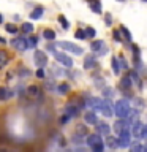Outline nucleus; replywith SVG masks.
Masks as SVG:
<instances>
[{"mask_svg": "<svg viewBox=\"0 0 147 152\" xmlns=\"http://www.w3.org/2000/svg\"><path fill=\"white\" fill-rule=\"evenodd\" d=\"M131 113V104L127 98H119L114 103V116H117L119 119H128Z\"/></svg>", "mask_w": 147, "mask_h": 152, "instance_id": "1", "label": "nucleus"}, {"mask_svg": "<svg viewBox=\"0 0 147 152\" xmlns=\"http://www.w3.org/2000/svg\"><path fill=\"white\" fill-rule=\"evenodd\" d=\"M84 106H85L84 100H71V102H68V103L65 104L63 111H65L66 116H70L71 119H73V117H78L79 116Z\"/></svg>", "mask_w": 147, "mask_h": 152, "instance_id": "2", "label": "nucleus"}, {"mask_svg": "<svg viewBox=\"0 0 147 152\" xmlns=\"http://www.w3.org/2000/svg\"><path fill=\"white\" fill-rule=\"evenodd\" d=\"M57 46L62 48L63 51L71 52V54H74V56H82V52H84L82 48L78 46L76 43H71V41H59V43H57Z\"/></svg>", "mask_w": 147, "mask_h": 152, "instance_id": "3", "label": "nucleus"}, {"mask_svg": "<svg viewBox=\"0 0 147 152\" xmlns=\"http://www.w3.org/2000/svg\"><path fill=\"white\" fill-rule=\"evenodd\" d=\"M54 59L59 62L62 66H66V68H71V66H73V59H71L68 54H65V52L55 51L54 52Z\"/></svg>", "mask_w": 147, "mask_h": 152, "instance_id": "4", "label": "nucleus"}, {"mask_svg": "<svg viewBox=\"0 0 147 152\" xmlns=\"http://www.w3.org/2000/svg\"><path fill=\"white\" fill-rule=\"evenodd\" d=\"M90 49H92L93 54H97V56H104L108 51V46L103 40H93L90 43Z\"/></svg>", "mask_w": 147, "mask_h": 152, "instance_id": "5", "label": "nucleus"}, {"mask_svg": "<svg viewBox=\"0 0 147 152\" xmlns=\"http://www.w3.org/2000/svg\"><path fill=\"white\" fill-rule=\"evenodd\" d=\"M11 46L14 48V49H17V51H27L28 48V40L25 37H17V38H14V40H11Z\"/></svg>", "mask_w": 147, "mask_h": 152, "instance_id": "6", "label": "nucleus"}, {"mask_svg": "<svg viewBox=\"0 0 147 152\" xmlns=\"http://www.w3.org/2000/svg\"><path fill=\"white\" fill-rule=\"evenodd\" d=\"M33 60H35V64H36L38 68H44V66L47 65V56H46V52L36 49L35 54H33Z\"/></svg>", "mask_w": 147, "mask_h": 152, "instance_id": "7", "label": "nucleus"}, {"mask_svg": "<svg viewBox=\"0 0 147 152\" xmlns=\"http://www.w3.org/2000/svg\"><path fill=\"white\" fill-rule=\"evenodd\" d=\"M100 113H101L104 117L114 116V104L111 103V100H109V98H103V103H101V109H100Z\"/></svg>", "mask_w": 147, "mask_h": 152, "instance_id": "8", "label": "nucleus"}, {"mask_svg": "<svg viewBox=\"0 0 147 152\" xmlns=\"http://www.w3.org/2000/svg\"><path fill=\"white\" fill-rule=\"evenodd\" d=\"M131 125H128V121L127 119H117V122L114 124V132L117 133V135H120L122 132H125V130H128Z\"/></svg>", "mask_w": 147, "mask_h": 152, "instance_id": "9", "label": "nucleus"}, {"mask_svg": "<svg viewBox=\"0 0 147 152\" xmlns=\"http://www.w3.org/2000/svg\"><path fill=\"white\" fill-rule=\"evenodd\" d=\"M142 124L141 121H135L131 124V127H130V130H131V136L133 138H136V140H139L141 138V130H142Z\"/></svg>", "mask_w": 147, "mask_h": 152, "instance_id": "10", "label": "nucleus"}, {"mask_svg": "<svg viewBox=\"0 0 147 152\" xmlns=\"http://www.w3.org/2000/svg\"><path fill=\"white\" fill-rule=\"evenodd\" d=\"M119 87H120V90H130L133 89V81L128 75H123L120 76V83H119Z\"/></svg>", "mask_w": 147, "mask_h": 152, "instance_id": "11", "label": "nucleus"}, {"mask_svg": "<svg viewBox=\"0 0 147 152\" xmlns=\"http://www.w3.org/2000/svg\"><path fill=\"white\" fill-rule=\"evenodd\" d=\"M84 121L85 124H89V125H97L98 124V116H97V111H87L84 114Z\"/></svg>", "mask_w": 147, "mask_h": 152, "instance_id": "12", "label": "nucleus"}, {"mask_svg": "<svg viewBox=\"0 0 147 152\" xmlns=\"http://www.w3.org/2000/svg\"><path fill=\"white\" fill-rule=\"evenodd\" d=\"M95 66H97V57H95V54L85 56V59H84V70H93Z\"/></svg>", "mask_w": 147, "mask_h": 152, "instance_id": "13", "label": "nucleus"}, {"mask_svg": "<svg viewBox=\"0 0 147 152\" xmlns=\"http://www.w3.org/2000/svg\"><path fill=\"white\" fill-rule=\"evenodd\" d=\"M101 103H103V98H98V97H92V98H89V102H87V104L92 108V111H98V113H100V109H101Z\"/></svg>", "mask_w": 147, "mask_h": 152, "instance_id": "14", "label": "nucleus"}, {"mask_svg": "<svg viewBox=\"0 0 147 152\" xmlns=\"http://www.w3.org/2000/svg\"><path fill=\"white\" fill-rule=\"evenodd\" d=\"M128 76L131 78V81H133V84H136L138 87H142V81H141V76H139V73L133 68V70H128Z\"/></svg>", "mask_w": 147, "mask_h": 152, "instance_id": "15", "label": "nucleus"}, {"mask_svg": "<svg viewBox=\"0 0 147 152\" xmlns=\"http://www.w3.org/2000/svg\"><path fill=\"white\" fill-rule=\"evenodd\" d=\"M97 133L108 136L109 133H111V127H109L106 122H98V124H97Z\"/></svg>", "mask_w": 147, "mask_h": 152, "instance_id": "16", "label": "nucleus"}, {"mask_svg": "<svg viewBox=\"0 0 147 152\" xmlns=\"http://www.w3.org/2000/svg\"><path fill=\"white\" fill-rule=\"evenodd\" d=\"M101 135L100 133H90V135H87V144L92 147L93 144H97V142H101Z\"/></svg>", "mask_w": 147, "mask_h": 152, "instance_id": "17", "label": "nucleus"}, {"mask_svg": "<svg viewBox=\"0 0 147 152\" xmlns=\"http://www.w3.org/2000/svg\"><path fill=\"white\" fill-rule=\"evenodd\" d=\"M119 30H120L122 37H123V40H125V41H128V43H133V35H131V32L128 30V28H127L125 26H122V24H120V27H119Z\"/></svg>", "mask_w": 147, "mask_h": 152, "instance_id": "18", "label": "nucleus"}, {"mask_svg": "<svg viewBox=\"0 0 147 152\" xmlns=\"http://www.w3.org/2000/svg\"><path fill=\"white\" fill-rule=\"evenodd\" d=\"M111 68H112V71H114V75H120L122 68H120V62H119V57L114 56L112 59H111Z\"/></svg>", "mask_w": 147, "mask_h": 152, "instance_id": "19", "label": "nucleus"}, {"mask_svg": "<svg viewBox=\"0 0 147 152\" xmlns=\"http://www.w3.org/2000/svg\"><path fill=\"white\" fill-rule=\"evenodd\" d=\"M27 94H28V97L38 98V97L41 95V89L38 87V86H28V89H27Z\"/></svg>", "mask_w": 147, "mask_h": 152, "instance_id": "20", "label": "nucleus"}, {"mask_svg": "<svg viewBox=\"0 0 147 152\" xmlns=\"http://www.w3.org/2000/svg\"><path fill=\"white\" fill-rule=\"evenodd\" d=\"M14 95V92H11V90H8L7 87H0V102H5V100L11 98Z\"/></svg>", "mask_w": 147, "mask_h": 152, "instance_id": "21", "label": "nucleus"}, {"mask_svg": "<svg viewBox=\"0 0 147 152\" xmlns=\"http://www.w3.org/2000/svg\"><path fill=\"white\" fill-rule=\"evenodd\" d=\"M109 149H117V136H112V135H108L106 136V142H104Z\"/></svg>", "mask_w": 147, "mask_h": 152, "instance_id": "22", "label": "nucleus"}, {"mask_svg": "<svg viewBox=\"0 0 147 152\" xmlns=\"http://www.w3.org/2000/svg\"><path fill=\"white\" fill-rule=\"evenodd\" d=\"M70 89H71V87H70L68 83H60L59 86H57L55 90H57V94H60V95H66V94L70 92Z\"/></svg>", "mask_w": 147, "mask_h": 152, "instance_id": "23", "label": "nucleus"}, {"mask_svg": "<svg viewBox=\"0 0 147 152\" xmlns=\"http://www.w3.org/2000/svg\"><path fill=\"white\" fill-rule=\"evenodd\" d=\"M43 38L47 41H54L55 40V32L51 30V28H44V30H43Z\"/></svg>", "mask_w": 147, "mask_h": 152, "instance_id": "24", "label": "nucleus"}, {"mask_svg": "<svg viewBox=\"0 0 147 152\" xmlns=\"http://www.w3.org/2000/svg\"><path fill=\"white\" fill-rule=\"evenodd\" d=\"M76 135H79V136H87L89 135V128L82 125V124H79V125H76V130H74Z\"/></svg>", "mask_w": 147, "mask_h": 152, "instance_id": "25", "label": "nucleus"}, {"mask_svg": "<svg viewBox=\"0 0 147 152\" xmlns=\"http://www.w3.org/2000/svg\"><path fill=\"white\" fill-rule=\"evenodd\" d=\"M89 7H90V10H92L93 13H97V14H101L103 13V8H101V2H92V3H89Z\"/></svg>", "mask_w": 147, "mask_h": 152, "instance_id": "26", "label": "nucleus"}, {"mask_svg": "<svg viewBox=\"0 0 147 152\" xmlns=\"http://www.w3.org/2000/svg\"><path fill=\"white\" fill-rule=\"evenodd\" d=\"M43 13H44V8H43V7H36V8L30 13V18H32V19H40V18L43 16Z\"/></svg>", "mask_w": 147, "mask_h": 152, "instance_id": "27", "label": "nucleus"}, {"mask_svg": "<svg viewBox=\"0 0 147 152\" xmlns=\"http://www.w3.org/2000/svg\"><path fill=\"white\" fill-rule=\"evenodd\" d=\"M117 57H119V62H120V68H122V70H125V71L131 70V68H130V64H128V60H127L122 54H120V56H117Z\"/></svg>", "mask_w": 147, "mask_h": 152, "instance_id": "28", "label": "nucleus"}, {"mask_svg": "<svg viewBox=\"0 0 147 152\" xmlns=\"http://www.w3.org/2000/svg\"><path fill=\"white\" fill-rule=\"evenodd\" d=\"M9 62V57L7 56V52L5 51H0V68H2V66H5Z\"/></svg>", "mask_w": 147, "mask_h": 152, "instance_id": "29", "label": "nucleus"}, {"mask_svg": "<svg viewBox=\"0 0 147 152\" xmlns=\"http://www.w3.org/2000/svg\"><path fill=\"white\" fill-rule=\"evenodd\" d=\"M22 32L24 33H25V35H30V33L33 32V26H32V24L30 22H25V24H22Z\"/></svg>", "mask_w": 147, "mask_h": 152, "instance_id": "30", "label": "nucleus"}, {"mask_svg": "<svg viewBox=\"0 0 147 152\" xmlns=\"http://www.w3.org/2000/svg\"><path fill=\"white\" fill-rule=\"evenodd\" d=\"M112 37H114V41H117V43H123L125 40H123V37H122V33L119 28H116V30L112 32Z\"/></svg>", "mask_w": 147, "mask_h": 152, "instance_id": "31", "label": "nucleus"}, {"mask_svg": "<svg viewBox=\"0 0 147 152\" xmlns=\"http://www.w3.org/2000/svg\"><path fill=\"white\" fill-rule=\"evenodd\" d=\"M133 104L136 106L138 111L142 109V108H146V103H144V100H142V98H135V100H133Z\"/></svg>", "mask_w": 147, "mask_h": 152, "instance_id": "32", "label": "nucleus"}, {"mask_svg": "<svg viewBox=\"0 0 147 152\" xmlns=\"http://www.w3.org/2000/svg\"><path fill=\"white\" fill-rule=\"evenodd\" d=\"M74 38H78V40H87L85 30H82V28H78V30L74 32Z\"/></svg>", "mask_w": 147, "mask_h": 152, "instance_id": "33", "label": "nucleus"}, {"mask_svg": "<svg viewBox=\"0 0 147 152\" xmlns=\"http://www.w3.org/2000/svg\"><path fill=\"white\" fill-rule=\"evenodd\" d=\"M92 152H104V142L101 141V142H97V144H93L92 147Z\"/></svg>", "mask_w": 147, "mask_h": 152, "instance_id": "34", "label": "nucleus"}, {"mask_svg": "<svg viewBox=\"0 0 147 152\" xmlns=\"http://www.w3.org/2000/svg\"><path fill=\"white\" fill-rule=\"evenodd\" d=\"M85 35H87V38H95L97 37V30L93 27H85Z\"/></svg>", "mask_w": 147, "mask_h": 152, "instance_id": "35", "label": "nucleus"}, {"mask_svg": "<svg viewBox=\"0 0 147 152\" xmlns=\"http://www.w3.org/2000/svg\"><path fill=\"white\" fill-rule=\"evenodd\" d=\"M57 19H59V22L62 24V27H63V28H65V30H66V28H68V27H70V22H68V21H66V18L63 16V14H60V16H59V18H57Z\"/></svg>", "mask_w": 147, "mask_h": 152, "instance_id": "36", "label": "nucleus"}, {"mask_svg": "<svg viewBox=\"0 0 147 152\" xmlns=\"http://www.w3.org/2000/svg\"><path fill=\"white\" fill-rule=\"evenodd\" d=\"M144 149V146L141 144V142H135V144L131 146V152H142Z\"/></svg>", "mask_w": 147, "mask_h": 152, "instance_id": "37", "label": "nucleus"}, {"mask_svg": "<svg viewBox=\"0 0 147 152\" xmlns=\"http://www.w3.org/2000/svg\"><path fill=\"white\" fill-rule=\"evenodd\" d=\"M71 141H73L74 142V144H82V142H84V136H79V135H76V133H74V136H73V140H71Z\"/></svg>", "mask_w": 147, "mask_h": 152, "instance_id": "38", "label": "nucleus"}, {"mask_svg": "<svg viewBox=\"0 0 147 152\" xmlns=\"http://www.w3.org/2000/svg\"><path fill=\"white\" fill-rule=\"evenodd\" d=\"M103 97L111 100V97H112V90L109 89V87H103Z\"/></svg>", "mask_w": 147, "mask_h": 152, "instance_id": "39", "label": "nucleus"}, {"mask_svg": "<svg viewBox=\"0 0 147 152\" xmlns=\"http://www.w3.org/2000/svg\"><path fill=\"white\" fill-rule=\"evenodd\" d=\"M27 40H28V46H30V48H35L36 43H38V38L36 37H28Z\"/></svg>", "mask_w": 147, "mask_h": 152, "instance_id": "40", "label": "nucleus"}, {"mask_svg": "<svg viewBox=\"0 0 147 152\" xmlns=\"http://www.w3.org/2000/svg\"><path fill=\"white\" fill-rule=\"evenodd\" d=\"M35 76H36L38 79H44V78H46V73H44V70H43V68H38L36 73H35Z\"/></svg>", "mask_w": 147, "mask_h": 152, "instance_id": "41", "label": "nucleus"}, {"mask_svg": "<svg viewBox=\"0 0 147 152\" xmlns=\"http://www.w3.org/2000/svg\"><path fill=\"white\" fill-rule=\"evenodd\" d=\"M104 22H106V26H112V14L111 13L104 14Z\"/></svg>", "mask_w": 147, "mask_h": 152, "instance_id": "42", "label": "nucleus"}, {"mask_svg": "<svg viewBox=\"0 0 147 152\" xmlns=\"http://www.w3.org/2000/svg\"><path fill=\"white\" fill-rule=\"evenodd\" d=\"M139 140H147V124L142 125V130H141V138Z\"/></svg>", "mask_w": 147, "mask_h": 152, "instance_id": "43", "label": "nucleus"}, {"mask_svg": "<svg viewBox=\"0 0 147 152\" xmlns=\"http://www.w3.org/2000/svg\"><path fill=\"white\" fill-rule=\"evenodd\" d=\"M7 32L8 33H16L17 32V27L13 26V24H8V26H7Z\"/></svg>", "mask_w": 147, "mask_h": 152, "instance_id": "44", "label": "nucleus"}, {"mask_svg": "<svg viewBox=\"0 0 147 152\" xmlns=\"http://www.w3.org/2000/svg\"><path fill=\"white\" fill-rule=\"evenodd\" d=\"M19 73L22 75V78H27V76L30 75V71H28L27 68H21V70H19Z\"/></svg>", "mask_w": 147, "mask_h": 152, "instance_id": "45", "label": "nucleus"}, {"mask_svg": "<svg viewBox=\"0 0 147 152\" xmlns=\"http://www.w3.org/2000/svg\"><path fill=\"white\" fill-rule=\"evenodd\" d=\"M70 116H66V114H63V116L60 117V124H66V122H70Z\"/></svg>", "mask_w": 147, "mask_h": 152, "instance_id": "46", "label": "nucleus"}, {"mask_svg": "<svg viewBox=\"0 0 147 152\" xmlns=\"http://www.w3.org/2000/svg\"><path fill=\"white\" fill-rule=\"evenodd\" d=\"M3 22V14H0V24Z\"/></svg>", "mask_w": 147, "mask_h": 152, "instance_id": "47", "label": "nucleus"}, {"mask_svg": "<svg viewBox=\"0 0 147 152\" xmlns=\"http://www.w3.org/2000/svg\"><path fill=\"white\" fill-rule=\"evenodd\" d=\"M0 43H7V41H5V38H2V37H0Z\"/></svg>", "mask_w": 147, "mask_h": 152, "instance_id": "48", "label": "nucleus"}, {"mask_svg": "<svg viewBox=\"0 0 147 152\" xmlns=\"http://www.w3.org/2000/svg\"><path fill=\"white\" fill-rule=\"evenodd\" d=\"M85 2H89V3H92V2H98V0H85Z\"/></svg>", "mask_w": 147, "mask_h": 152, "instance_id": "49", "label": "nucleus"}, {"mask_svg": "<svg viewBox=\"0 0 147 152\" xmlns=\"http://www.w3.org/2000/svg\"><path fill=\"white\" fill-rule=\"evenodd\" d=\"M142 152H147V146H144V149H142Z\"/></svg>", "mask_w": 147, "mask_h": 152, "instance_id": "50", "label": "nucleus"}, {"mask_svg": "<svg viewBox=\"0 0 147 152\" xmlns=\"http://www.w3.org/2000/svg\"><path fill=\"white\" fill-rule=\"evenodd\" d=\"M0 152H8L7 149H0Z\"/></svg>", "mask_w": 147, "mask_h": 152, "instance_id": "51", "label": "nucleus"}, {"mask_svg": "<svg viewBox=\"0 0 147 152\" xmlns=\"http://www.w3.org/2000/svg\"><path fill=\"white\" fill-rule=\"evenodd\" d=\"M117 2H127V0H117Z\"/></svg>", "mask_w": 147, "mask_h": 152, "instance_id": "52", "label": "nucleus"}, {"mask_svg": "<svg viewBox=\"0 0 147 152\" xmlns=\"http://www.w3.org/2000/svg\"><path fill=\"white\" fill-rule=\"evenodd\" d=\"M146 146H147V140H146Z\"/></svg>", "mask_w": 147, "mask_h": 152, "instance_id": "53", "label": "nucleus"}, {"mask_svg": "<svg viewBox=\"0 0 147 152\" xmlns=\"http://www.w3.org/2000/svg\"><path fill=\"white\" fill-rule=\"evenodd\" d=\"M142 2H147V0H142Z\"/></svg>", "mask_w": 147, "mask_h": 152, "instance_id": "54", "label": "nucleus"}]
</instances>
